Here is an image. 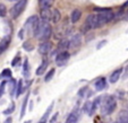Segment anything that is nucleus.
I'll use <instances>...</instances> for the list:
<instances>
[{
    "label": "nucleus",
    "mask_w": 128,
    "mask_h": 123,
    "mask_svg": "<svg viewBox=\"0 0 128 123\" xmlns=\"http://www.w3.org/2000/svg\"><path fill=\"white\" fill-rule=\"evenodd\" d=\"M95 10L98 11V14H91L87 16L84 26H82L83 33H86V32L91 31V29L102 27L106 23L114 19V15L111 9H106V8L99 9V8H95Z\"/></svg>",
    "instance_id": "nucleus-1"
},
{
    "label": "nucleus",
    "mask_w": 128,
    "mask_h": 123,
    "mask_svg": "<svg viewBox=\"0 0 128 123\" xmlns=\"http://www.w3.org/2000/svg\"><path fill=\"white\" fill-rule=\"evenodd\" d=\"M33 36L40 41H46L52 33V27L46 20H38L33 28Z\"/></svg>",
    "instance_id": "nucleus-2"
},
{
    "label": "nucleus",
    "mask_w": 128,
    "mask_h": 123,
    "mask_svg": "<svg viewBox=\"0 0 128 123\" xmlns=\"http://www.w3.org/2000/svg\"><path fill=\"white\" fill-rule=\"evenodd\" d=\"M117 102L112 96H104L100 102V112L102 115H109L116 110Z\"/></svg>",
    "instance_id": "nucleus-3"
},
{
    "label": "nucleus",
    "mask_w": 128,
    "mask_h": 123,
    "mask_svg": "<svg viewBox=\"0 0 128 123\" xmlns=\"http://www.w3.org/2000/svg\"><path fill=\"white\" fill-rule=\"evenodd\" d=\"M27 0H18V2H16L14 5V7L10 9V15L12 18H17L23 11H24L25 7H26Z\"/></svg>",
    "instance_id": "nucleus-4"
},
{
    "label": "nucleus",
    "mask_w": 128,
    "mask_h": 123,
    "mask_svg": "<svg viewBox=\"0 0 128 123\" xmlns=\"http://www.w3.org/2000/svg\"><path fill=\"white\" fill-rule=\"evenodd\" d=\"M69 58H70V54L68 53L67 51L59 52V53L56 56V63H57V65H59V67L65 65V63L69 60Z\"/></svg>",
    "instance_id": "nucleus-5"
},
{
    "label": "nucleus",
    "mask_w": 128,
    "mask_h": 123,
    "mask_svg": "<svg viewBox=\"0 0 128 123\" xmlns=\"http://www.w3.org/2000/svg\"><path fill=\"white\" fill-rule=\"evenodd\" d=\"M39 20V18H38V16H31L30 18H27L26 23H25L24 25V28H23V31H33L34 26H35L36 22Z\"/></svg>",
    "instance_id": "nucleus-6"
},
{
    "label": "nucleus",
    "mask_w": 128,
    "mask_h": 123,
    "mask_svg": "<svg viewBox=\"0 0 128 123\" xmlns=\"http://www.w3.org/2000/svg\"><path fill=\"white\" fill-rule=\"evenodd\" d=\"M80 43H82V35L80 34H74L72 39L69 40V48L76 49L80 45Z\"/></svg>",
    "instance_id": "nucleus-7"
},
{
    "label": "nucleus",
    "mask_w": 128,
    "mask_h": 123,
    "mask_svg": "<svg viewBox=\"0 0 128 123\" xmlns=\"http://www.w3.org/2000/svg\"><path fill=\"white\" fill-rule=\"evenodd\" d=\"M51 49H52V44H51V42H49L48 40H46V41H43L40 44L38 50H39V52L41 54H48L51 51Z\"/></svg>",
    "instance_id": "nucleus-8"
},
{
    "label": "nucleus",
    "mask_w": 128,
    "mask_h": 123,
    "mask_svg": "<svg viewBox=\"0 0 128 123\" xmlns=\"http://www.w3.org/2000/svg\"><path fill=\"white\" fill-rule=\"evenodd\" d=\"M69 48V40L68 39H61L60 42L58 44V48H57V54L59 52H62V51H66V49Z\"/></svg>",
    "instance_id": "nucleus-9"
},
{
    "label": "nucleus",
    "mask_w": 128,
    "mask_h": 123,
    "mask_svg": "<svg viewBox=\"0 0 128 123\" xmlns=\"http://www.w3.org/2000/svg\"><path fill=\"white\" fill-rule=\"evenodd\" d=\"M51 14H52V9H51V8H43V9H41L40 16H41L42 20L49 22V20L51 19Z\"/></svg>",
    "instance_id": "nucleus-10"
},
{
    "label": "nucleus",
    "mask_w": 128,
    "mask_h": 123,
    "mask_svg": "<svg viewBox=\"0 0 128 123\" xmlns=\"http://www.w3.org/2000/svg\"><path fill=\"white\" fill-rule=\"evenodd\" d=\"M121 72H122V68H119V69H117V70H114V72L110 75V82L111 84H114V82H117L119 80V78H120V75H121Z\"/></svg>",
    "instance_id": "nucleus-11"
},
{
    "label": "nucleus",
    "mask_w": 128,
    "mask_h": 123,
    "mask_svg": "<svg viewBox=\"0 0 128 123\" xmlns=\"http://www.w3.org/2000/svg\"><path fill=\"white\" fill-rule=\"evenodd\" d=\"M80 16H82V11L80 9H74L70 14V22L72 23H77L80 19Z\"/></svg>",
    "instance_id": "nucleus-12"
},
{
    "label": "nucleus",
    "mask_w": 128,
    "mask_h": 123,
    "mask_svg": "<svg viewBox=\"0 0 128 123\" xmlns=\"http://www.w3.org/2000/svg\"><path fill=\"white\" fill-rule=\"evenodd\" d=\"M9 43H10V37L9 36H7L4 40H1V42H0V56L7 50V48L9 46Z\"/></svg>",
    "instance_id": "nucleus-13"
},
{
    "label": "nucleus",
    "mask_w": 128,
    "mask_h": 123,
    "mask_svg": "<svg viewBox=\"0 0 128 123\" xmlns=\"http://www.w3.org/2000/svg\"><path fill=\"white\" fill-rule=\"evenodd\" d=\"M106 81L104 78H100V79H98L96 81L94 82V87H95V89L99 90V92H101V90H103L104 88H106Z\"/></svg>",
    "instance_id": "nucleus-14"
},
{
    "label": "nucleus",
    "mask_w": 128,
    "mask_h": 123,
    "mask_svg": "<svg viewBox=\"0 0 128 123\" xmlns=\"http://www.w3.org/2000/svg\"><path fill=\"white\" fill-rule=\"evenodd\" d=\"M61 16H60V12H59L58 9H52V14H51V22L54 23V24H57V23H59V20H60Z\"/></svg>",
    "instance_id": "nucleus-15"
},
{
    "label": "nucleus",
    "mask_w": 128,
    "mask_h": 123,
    "mask_svg": "<svg viewBox=\"0 0 128 123\" xmlns=\"http://www.w3.org/2000/svg\"><path fill=\"white\" fill-rule=\"evenodd\" d=\"M46 67H48V61H46V60H43V61H42V63L40 64V67L36 69V75H38V76L43 75L44 71L46 70Z\"/></svg>",
    "instance_id": "nucleus-16"
},
{
    "label": "nucleus",
    "mask_w": 128,
    "mask_h": 123,
    "mask_svg": "<svg viewBox=\"0 0 128 123\" xmlns=\"http://www.w3.org/2000/svg\"><path fill=\"white\" fill-rule=\"evenodd\" d=\"M53 2H54V0H39V5L41 9H43V8H51Z\"/></svg>",
    "instance_id": "nucleus-17"
},
{
    "label": "nucleus",
    "mask_w": 128,
    "mask_h": 123,
    "mask_svg": "<svg viewBox=\"0 0 128 123\" xmlns=\"http://www.w3.org/2000/svg\"><path fill=\"white\" fill-rule=\"evenodd\" d=\"M78 120V115H77V112H72L68 115V118L66 119L65 123H77Z\"/></svg>",
    "instance_id": "nucleus-18"
},
{
    "label": "nucleus",
    "mask_w": 128,
    "mask_h": 123,
    "mask_svg": "<svg viewBox=\"0 0 128 123\" xmlns=\"http://www.w3.org/2000/svg\"><path fill=\"white\" fill-rule=\"evenodd\" d=\"M117 123H128V111H122L119 114Z\"/></svg>",
    "instance_id": "nucleus-19"
},
{
    "label": "nucleus",
    "mask_w": 128,
    "mask_h": 123,
    "mask_svg": "<svg viewBox=\"0 0 128 123\" xmlns=\"http://www.w3.org/2000/svg\"><path fill=\"white\" fill-rule=\"evenodd\" d=\"M7 84H8V89H9V95H10V96H12V95H14V93H16L17 84H16V81H15L14 79H12L9 82H7Z\"/></svg>",
    "instance_id": "nucleus-20"
},
{
    "label": "nucleus",
    "mask_w": 128,
    "mask_h": 123,
    "mask_svg": "<svg viewBox=\"0 0 128 123\" xmlns=\"http://www.w3.org/2000/svg\"><path fill=\"white\" fill-rule=\"evenodd\" d=\"M27 101H28V94L25 96L24 101H23V106H22V112H20V118L25 115V111H26V105H27Z\"/></svg>",
    "instance_id": "nucleus-21"
},
{
    "label": "nucleus",
    "mask_w": 128,
    "mask_h": 123,
    "mask_svg": "<svg viewBox=\"0 0 128 123\" xmlns=\"http://www.w3.org/2000/svg\"><path fill=\"white\" fill-rule=\"evenodd\" d=\"M22 93H23V81L20 80V81L17 82V86H16V96L18 97Z\"/></svg>",
    "instance_id": "nucleus-22"
},
{
    "label": "nucleus",
    "mask_w": 128,
    "mask_h": 123,
    "mask_svg": "<svg viewBox=\"0 0 128 123\" xmlns=\"http://www.w3.org/2000/svg\"><path fill=\"white\" fill-rule=\"evenodd\" d=\"M1 78H12V71H10V69H5L2 71V72L0 73V79Z\"/></svg>",
    "instance_id": "nucleus-23"
},
{
    "label": "nucleus",
    "mask_w": 128,
    "mask_h": 123,
    "mask_svg": "<svg viewBox=\"0 0 128 123\" xmlns=\"http://www.w3.org/2000/svg\"><path fill=\"white\" fill-rule=\"evenodd\" d=\"M54 72H56V70H54V69H50V70H49V72L46 73V76L44 77V81H50V80L52 79Z\"/></svg>",
    "instance_id": "nucleus-24"
},
{
    "label": "nucleus",
    "mask_w": 128,
    "mask_h": 123,
    "mask_svg": "<svg viewBox=\"0 0 128 123\" xmlns=\"http://www.w3.org/2000/svg\"><path fill=\"white\" fill-rule=\"evenodd\" d=\"M52 107H53V103L51 104L50 106L48 107V110H46V113H44V115L42 116L41 121H43V122H46V119H48V116H49V114L51 113V110H52Z\"/></svg>",
    "instance_id": "nucleus-25"
},
{
    "label": "nucleus",
    "mask_w": 128,
    "mask_h": 123,
    "mask_svg": "<svg viewBox=\"0 0 128 123\" xmlns=\"http://www.w3.org/2000/svg\"><path fill=\"white\" fill-rule=\"evenodd\" d=\"M24 76L26 78L30 76V64L27 60H25V62H24Z\"/></svg>",
    "instance_id": "nucleus-26"
},
{
    "label": "nucleus",
    "mask_w": 128,
    "mask_h": 123,
    "mask_svg": "<svg viewBox=\"0 0 128 123\" xmlns=\"http://www.w3.org/2000/svg\"><path fill=\"white\" fill-rule=\"evenodd\" d=\"M23 48H24L25 51H32L33 50V44L31 43V42H25L24 44H23Z\"/></svg>",
    "instance_id": "nucleus-27"
},
{
    "label": "nucleus",
    "mask_w": 128,
    "mask_h": 123,
    "mask_svg": "<svg viewBox=\"0 0 128 123\" xmlns=\"http://www.w3.org/2000/svg\"><path fill=\"white\" fill-rule=\"evenodd\" d=\"M7 15V8H6L5 5L0 3V16L1 17H5Z\"/></svg>",
    "instance_id": "nucleus-28"
},
{
    "label": "nucleus",
    "mask_w": 128,
    "mask_h": 123,
    "mask_svg": "<svg viewBox=\"0 0 128 123\" xmlns=\"http://www.w3.org/2000/svg\"><path fill=\"white\" fill-rule=\"evenodd\" d=\"M14 110H15V104L12 103V104H10V106L4 111V114H6V115H7V114H10V113H12V112H14Z\"/></svg>",
    "instance_id": "nucleus-29"
},
{
    "label": "nucleus",
    "mask_w": 128,
    "mask_h": 123,
    "mask_svg": "<svg viewBox=\"0 0 128 123\" xmlns=\"http://www.w3.org/2000/svg\"><path fill=\"white\" fill-rule=\"evenodd\" d=\"M6 85H7V81H2V82H1V85H0V97L2 96L4 93H5Z\"/></svg>",
    "instance_id": "nucleus-30"
},
{
    "label": "nucleus",
    "mask_w": 128,
    "mask_h": 123,
    "mask_svg": "<svg viewBox=\"0 0 128 123\" xmlns=\"http://www.w3.org/2000/svg\"><path fill=\"white\" fill-rule=\"evenodd\" d=\"M20 54H17V56H16V58H15L14 60H12V65H14V67H16V65H17V63L20 62Z\"/></svg>",
    "instance_id": "nucleus-31"
},
{
    "label": "nucleus",
    "mask_w": 128,
    "mask_h": 123,
    "mask_svg": "<svg viewBox=\"0 0 128 123\" xmlns=\"http://www.w3.org/2000/svg\"><path fill=\"white\" fill-rule=\"evenodd\" d=\"M122 78L124 79H126V78H128V65L125 68V70H124V75H122Z\"/></svg>",
    "instance_id": "nucleus-32"
},
{
    "label": "nucleus",
    "mask_w": 128,
    "mask_h": 123,
    "mask_svg": "<svg viewBox=\"0 0 128 123\" xmlns=\"http://www.w3.org/2000/svg\"><path fill=\"white\" fill-rule=\"evenodd\" d=\"M4 123H12V118H7V119L5 120V122H4Z\"/></svg>",
    "instance_id": "nucleus-33"
},
{
    "label": "nucleus",
    "mask_w": 128,
    "mask_h": 123,
    "mask_svg": "<svg viewBox=\"0 0 128 123\" xmlns=\"http://www.w3.org/2000/svg\"><path fill=\"white\" fill-rule=\"evenodd\" d=\"M106 43V41H103V42H102V43H99V44H98V46H96V48H98V49H101L102 46H103Z\"/></svg>",
    "instance_id": "nucleus-34"
},
{
    "label": "nucleus",
    "mask_w": 128,
    "mask_h": 123,
    "mask_svg": "<svg viewBox=\"0 0 128 123\" xmlns=\"http://www.w3.org/2000/svg\"><path fill=\"white\" fill-rule=\"evenodd\" d=\"M124 19H125V20H128V11H127V12H126L125 17H124Z\"/></svg>",
    "instance_id": "nucleus-35"
},
{
    "label": "nucleus",
    "mask_w": 128,
    "mask_h": 123,
    "mask_svg": "<svg viewBox=\"0 0 128 123\" xmlns=\"http://www.w3.org/2000/svg\"><path fill=\"white\" fill-rule=\"evenodd\" d=\"M126 6H128V1H127V2L125 3V5H124V7H126Z\"/></svg>",
    "instance_id": "nucleus-36"
},
{
    "label": "nucleus",
    "mask_w": 128,
    "mask_h": 123,
    "mask_svg": "<svg viewBox=\"0 0 128 123\" xmlns=\"http://www.w3.org/2000/svg\"><path fill=\"white\" fill-rule=\"evenodd\" d=\"M39 123H46V122H43V121H41V122H39Z\"/></svg>",
    "instance_id": "nucleus-37"
},
{
    "label": "nucleus",
    "mask_w": 128,
    "mask_h": 123,
    "mask_svg": "<svg viewBox=\"0 0 128 123\" xmlns=\"http://www.w3.org/2000/svg\"><path fill=\"white\" fill-rule=\"evenodd\" d=\"M127 33H128V31H127Z\"/></svg>",
    "instance_id": "nucleus-38"
}]
</instances>
